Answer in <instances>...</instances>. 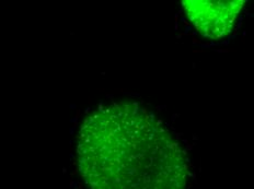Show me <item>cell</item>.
<instances>
[{"mask_svg":"<svg viewBox=\"0 0 254 189\" xmlns=\"http://www.w3.org/2000/svg\"><path fill=\"white\" fill-rule=\"evenodd\" d=\"M78 172L89 189H185L188 163L179 141L137 102L102 105L77 137Z\"/></svg>","mask_w":254,"mask_h":189,"instance_id":"1","label":"cell"},{"mask_svg":"<svg viewBox=\"0 0 254 189\" xmlns=\"http://www.w3.org/2000/svg\"><path fill=\"white\" fill-rule=\"evenodd\" d=\"M246 1L242 0H184L183 9L197 32L209 40L229 35Z\"/></svg>","mask_w":254,"mask_h":189,"instance_id":"2","label":"cell"}]
</instances>
